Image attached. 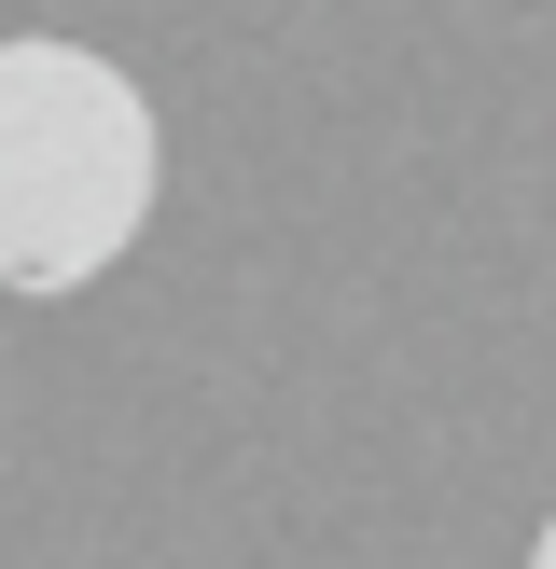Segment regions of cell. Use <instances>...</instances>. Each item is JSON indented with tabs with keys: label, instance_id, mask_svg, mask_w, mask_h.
<instances>
[{
	"label": "cell",
	"instance_id": "7a4b0ae2",
	"mask_svg": "<svg viewBox=\"0 0 556 569\" xmlns=\"http://www.w3.org/2000/svg\"><path fill=\"white\" fill-rule=\"evenodd\" d=\"M528 569H556V515H543V542H528Z\"/></svg>",
	"mask_w": 556,
	"mask_h": 569
},
{
	"label": "cell",
	"instance_id": "6da1fadb",
	"mask_svg": "<svg viewBox=\"0 0 556 569\" xmlns=\"http://www.w3.org/2000/svg\"><path fill=\"white\" fill-rule=\"evenodd\" d=\"M167 194V126L98 42H0V292H98Z\"/></svg>",
	"mask_w": 556,
	"mask_h": 569
}]
</instances>
